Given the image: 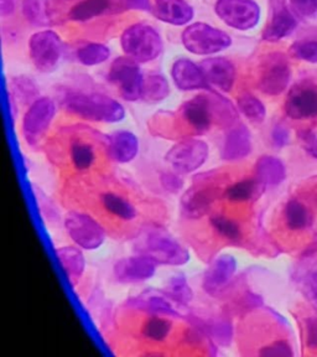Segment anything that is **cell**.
I'll list each match as a JSON object with an SVG mask.
<instances>
[{
	"instance_id": "26",
	"label": "cell",
	"mask_w": 317,
	"mask_h": 357,
	"mask_svg": "<svg viewBox=\"0 0 317 357\" xmlns=\"http://www.w3.org/2000/svg\"><path fill=\"white\" fill-rule=\"evenodd\" d=\"M208 97L211 102L215 124L222 128H229L231 126H233L235 121L238 119V111L233 106V103L216 92H208Z\"/></svg>"
},
{
	"instance_id": "32",
	"label": "cell",
	"mask_w": 317,
	"mask_h": 357,
	"mask_svg": "<svg viewBox=\"0 0 317 357\" xmlns=\"http://www.w3.org/2000/svg\"><path fill=\"white\" fill-rule=\"evenodd\" d=\"M237 105L245 117L251 122L262 123L265 119V106L263 105L262 100L256 98V96L251 93H245L237 98Z\"/></svg>"
},
{
	"instance_id": "40",
	"label": "cell",
	"mask_w": 317,
	"mask_h": 357,
	"mask_svg": "<svg viewBox=\"0 0 317 357\" xmlns=\"http://www.w3.org/2000/svg\"><path fill=\"white\" fill-rule=\"evenodd\" d=\"M290 54L302 61L316 63L317 41H296L290 46Z\"/></svg>"
},
{
	"instance_id": "19",
	"label": "cell",
	"mask_w": 317,
	"mask_h": 357,
	"mask_svg": "<svg viewBox=\"0 0 317 357\" xmlns=\"http://www.w3.org/2000/svg\"><path fill=\"white\" fill-rule=\"evenodd\" d=\"M151 9L159 20L175 26L189 24L195 15L194 8L186 0H154Z\"/></svg>"
},
{
	"instance_id": "4",
	"label": "cell",
	"mask_w": 317,
	"mask_h": 357,
	"mask_svg": "<svg viewBox=\"0 0 317 357\" xmlns=\"http://www.w3.org/2000/svg\"><path fill=\"white\" fill-rule=\"evenodd\" d=\"M139 62L129 56H119L113 60L108 73V81L117 87L125 100L135 102L141 98L144 76Z\"/></svg>"
},
{
	"instance_id": "6",
	"label": "cell",
	"mask_w": 317,
	"mask_h": 357,
	"mask_svg": "<svg viewBox=\"0 0 317 357\" xmlns=\"http://www.w3.org/2000/svg\"><path fill=\"white\" fill-rule=\"evenodd\" d=\"M29 52L36 70L42 73L55 71L62 56V40L54 30H41L29 41Z\"/></svg>"
},
{
	"instance_id": "18",
	"label": "cell",
	"mask_w": 317,
	"mask_h": 357,
	"mask_svg": "<svg viewBox=\"0 0 317 357\" xmlns=\"http://www.w3.org/2000/svg\"><path fill=\"white\" fill-rule=\"evenodd\" d=\"M237 269V262L233 256L222 255L217 257L207 268L203 288L210 294H217L229 284V280L233 277Z\"/></svg>"
},
{
	"instance_id": "45",
	"label": "cell",
	"mask_w": 317,
	"mask_h": 357,
	"mask_svg": "<svg viewBox=\"0 0 317 357\" xmlns=\"http://www.w3.org/2000/svg\"><path fill=\"white\" fill-rule=\"evenodd\" d=\"M160 181H162V188L171 194H176L184 188V180L180 178V175L178 174H162Z\"/></svg>"
},
{
	"instance_id": "24",
	"label": "cell",
	"mask_w": 317,
	"mask_h": 357,
	"mask_svg": "<svg viewBox=\"0 0 317 357\" xmlns=\"http://www.w3.org/2000/svg\"><path fill=\"white\" fill-rule=\"evenodd\" d=\"M55 253L70 284L75 287L79 282L86 267L82 252L75 247H61L57 248Z\"/></svg>"
},
{
	"instance_id": "36",
	"label": "cell",
	"mask_w": 317,
	"mask_h": 357,
	"mask_svg": "<svg viewBox=\"0 0 317 357\" xmlns=\"http://www.w3.org/2000/svg\"><path fill=\"white\" fill-rule=\"evenodd\" d=\"M71 159L77 170H87L95 162L93 146L82 142L75 143L71 148Z\"/></svg>"
},
{
	"instance_id": "39",
	"label": "cell",
	"mask_w": 317,
	"mask_h": 357,
	"mask_svg": "<svg viewBox=\"0 0 317 357\" xmlns=\"http://www.w3.org/2000/svg\"><path fill=\"white\" fill-rule=\"evenodd\" d=\"M211 223L218 234L223 236L224 238L231 241H235L240 238V226L233 220L226 218V216H215V218H212Z\"/></svg>"
},
{
	"instance_id": "28",
	"label": "cell",
	"mask_w": 317,
	"mask_h": 357,
	"mask_svg": "<svg viewBox=\"0 0 317 357\" xmlns=\"http://www.w3.org/2000/svg\"><path fill=\"white\" fill-rule=\"evenodd\" d=\"M170 95V84L162 73H150L144 77L141 100L148 103H159Z\"/></svg>"
},
{
	"instance_id": "11",
	"label": "cell",
	"mask_w": 317,
	"mask_h": 357,
	"mask_svg": "<svg viewBox=\"0 0 317 357\" xmlns=\"http://www.w3.org/2000/svg\"><path fill=\"white\" fill-rule=\"evenodd\" d=\"M55 113V103L49 97L33 100L22 119V135L28 144L39 143L50 127Z\"/></svg>"
},
{
	"instance_id": "13",
	"label": "cell",
	"mask_w": 317,
	"mask_h": 357,
	"mask_svg": "<svg viewBox=\"0 0 317 357\" xmlns=\"http://www.w3.org/2000/svg\"><path fill=\"white\" fill-rule=\"evenodd\" d=\"M285 112L296 121L316 117L317 89L311 84H296L286 98Z\"/></svg>"
},
{
	"instance_id": "41",
	"label": "cell",
	"mask_w": 317,
	"mask_h": 357,
	"mask_svg": "<svg viewBox=\"0 0 317 357\" xmlns=\"http://www.w3.org/2000/svg\"><path fill=\"white\" fill-rule=\"evenodd\" d=\"M208 330L219 345L227 346L231 344L232 336H233V330H232L231 324L227 321H217V323L212 324Z\"/></svg>"
},
{
	"instance_id": "5",
	"label": "cell",
	"mask_w": 317,
	"mask_h": 357,
	"mask_svg": "<svg viewBox=\"0 0 317 357\" xmlns=\"http://www.w3.org/2000/svg\"><path fill=\"white\" fill-rule=\"evenodd\" d=\"M143 255L153 261L169 266H183L189 262V252L170 237L164 229H151L145 236Z\"/></svg>"
},
{
	"instance_id": "33",
	"label": "cell",
	"mask_w": 317,
	"mask_h": 357,
	"mask_svg": "<svg viewBox=\"0 0 317 357\" xmlns=\"http://www.w3.org/2000/svg\"><path fill=\"white\" fill-rule=\"evenodd\" d=\"M285 221L290 229H305L309 223V212L300 201L290 200L285 207Z\"/></svg>"
},
{
	"instance_id": "35",
	"label": "cell",
	"mask_w": 317,
	"mask_h": 357,
	"mask_svg": "<svg viewBox=\"0 0 317 357\" xmlns=\"http://www.w3.org/2000/svg\"><path fill=\"white\" fill-rule=\"evenodd\" d=\"M11 93L15 97V100H20L22 105L38 100V87L31 81V78L25 76L13 78Z\"/></svg>"
},
{
	"instance_id": "22",
	"label": "cell",
	"mask_w": 317,
	"mask_h": 357,
	"mask_svg": "<svg viewBox=\"0 0 317 357\" xmlns=\"http://www.w3.org/2000/svg\"><path fill=\"white\" fill-rule=\"evenodd\" d=\"M296 26L297 20L294 14L288 8H280L278 10L274 11L272 20L263 33V39L269 43H277L294 33Z\"/></svg>"
},
{
	"instance_id": "9",
	"label": "cell",
	"mask_w": 317,
	"mask_h": 357,
	"mask_svg": "<svg viewBox=\"0 0 317 357\" xmlns=\"http://www.w3.org/2000/svg\"><path fill=\"white\" fill-rule=\"evenodd\" d=\"M65 227L73 242L84 250H95L106 238L105 229H102L100 223L81 212H68L65 218Z\"/></svg>"
},
{
	"instance_id": "42",
	"label": "cell",
	"mask_w": 317,
	"mask_h": 357,
	"mask_svg": "<svg viewBox=\"0 0 317 357\" xmlns=\"http://www.w3.org/2000/svg\"><path fill=\"white\" fill-rule=\"evenodd\" d=\"M113 10H150L151 6L149 0H111Z\"/></svg>"
},
{
	"instance_id": "2",
	"label": "cell",
	"mask_w": 317,
	"mask_h": 357,
	"mask_svg": "<svg viewBox=\"0 0 317 357\" xmlns=\"http://www.w3.org/2000/svg\"><path fill=\"white\" fill-rule=\"evenodd\" d=\"M121 46L125 55L139 63H146L162 55L164 41L159 30L151 24L135 22L123 31Z\"/></svg>"
},
{
	"instance_id": "14",
	"label": "cell",
	"mask_w": 317,
	"mask_h": 357,
	"mask_svg": "<svg viewBox=\"0 0 317 357\" xmlns=\"http://www.w3.org/2000/svg\"><path fill=\"white\" fill-rule=\"evenodd\" d=\"M181 114L197 134L207 133L212 124H215L208 93H201L185 102L181 107Z\"/></svg>"
},
{
	"instance_id": "3",
	"label": "cell",
	"mask_w": 317,
	"mask_h": 357,
	"mask_svg": "<svg viewBox=\"0 0 317 357\" xmlns=\"http://www.w3.org/2000/svg\"><path fill=\"white\" fill-rule=\"evenodd\" d=\"M181 43L194 55L213 56L229 49L232 45V38L224 30L199 22L185 28L181 33Z\"/></svg>"
},
{
	"instance_id": "47",
	"label": "cell",
	"mask_w": 317,
	"mask_h": 357,
	"mask_svg": "<svg viewBox=\"0 0 317 357\" xmlns=\"http://www.w3.org/2000/svg\"><path fill=\"white\" fill-rule=\"evenodd\" d=\"M272 138H273L274 144L281 148L288 144V142H289V130L283 124H278V126H275V128L272 132Z\"/></svg>"
},
{
	"instance_id": "51",
	"label": "cell",
	"mask_w": 317,
	"mask_h": 357,
	"mask_svg": "<svg viewBox=\"0 0 317 357\" xmlns=\"http://www.w3.org/2000/svg\"><path fill=\"white\" fill-rule=\"evenodd\" d=\"M317 252V241L316 242H314L309 248H307V252L304 253V256H309V255H314V253H316Z\"/></svg>"
},
{
	"instance_id": "48",
	"label": "cell",
	"mask_w": 317,
	"mask_h": 357,
	"mask_svg": "<svg viewBox=\"0 0 317 357\" xmlns=\"http://www.w3.org/2000/svg\"><path fill=\"white\" fill-rule=\"evenodd\" d=\"M307 346L310 349H317V320L316 319H307Z\"/></svg>"
},
{
	"instance_id": "44",
	"label": "cell",
	"mask_w": 317,
	"mask_h": 357,
	"mask_svg": "<svg viewBox=\"0 0 317 357\" xmlns=\"http://www.w3.org/2000/svg\"><path fill=\"white\" fill-rule=\"evenodd\" d=\"M293 10L300 17H311L317 15V0H290Z\"/></svg>"
},
{
	"instance_id": "10",
	"label": "cell",
	"mask_w": 317,
	"mask_h": 357,
	"mask_svg": "<svg viewBox=\"0 0 317 357\" xmlns=\"http://www.w3.org/2000/svg\"><path fill=\"white\" fill-rule=\"evenodd\" d=\"M291 77V70L286 57L280 52L268 55L262 62L258 87L268 96L283 93Z\"/></svg>"
},
{
	"instance_id": "15",
	"label": "cell",
	"mask_w": 317,
	"mask_h": 357,
	"mask_svg": "<svg viewBox=\"0 0 317 357\" xmlns=\"http://www.w3.org/2000/svg\"><path fill=\"white\" fill-rule=\"evenodd\" d=\"M129 304L140 310L169 317H180L181 307H178L184 305L169 293H157L155 290L144 291L141 296L130 301Z\"/></svg>"
},
{
	"instance_id": "38",
	"label": "cell",
	"mask_w": 317,
	"mask_h": 357,
	"mask_svg": "<svg viewBox=\"0 0 317 357\" xmlns=\"http://www.w3.org/2000/svg\"><path fill=\"white\" fill-rule=\"evenodd\" d=\"M167 290H169L167 293L170 296H173L176 301L183 303V304H186V303L192 301V296H194L192 290L187 284L184 275H181V274H178V275H175V277L170 279L169 285H167Z\"/></svg>"
},
{
	"instance_id": "31",
	"label": "cell",
	"mask_w": 317,
	"mask_h": 357,
	"mask_svg": "<svg viewBox=\"0 0 317 357\" xmlns=\"http://www.w3.org/2000/svg\"><path fill=\"white\" fill-rule=\"evenodd\" d=\"M102 202H103V206L107 211L111 212L121 220L132 221L137 216L135 207L128 200L123 199L122 196L117 195V194L108 192L102 197Z\"/></svg>"
},
{
	"instance_id": "20",
	"label": "cell",
	"mask_w": 317,
	"mask_h": 357,
	"mask_svg": "<svg viewBox=\"0 0 317 357\" xmlns=\"http://www.w3.org/2000/svg\"><path fill=\"white\" fill-rule=\"evenodd\" d=\"M217 190L208 186L191 188L185 192L181 199V207L186 218H203L211 208L212 202L216 200Z\"/></svg>"
},
{
	"instance_id": "30",
	"label": "cell",
	"mask_w": 317,
	"mask_h": 357,
	"mask_svg": "<svg viewBox=\"0 0 317 357\" xmlns=\"http://www.w3.org/2000/svg\"><path fill=\"white\" fill-rule=\"evenodd\" d=\"M76 56H77L78 62L84 66H97L109 59L111 50L107 47L106 45L91 43L79 47Z\"/></svg>"
},
{
	"instance_id": "46",
	"label": "cell",
	"mask_w": 317,
	"mask_h": 357,
	"mask_svg": "<svg viewBox=\"0 0 317 357\" xmlns=\"http://www.w3.org/2000/svg\"><path fill=\"white\" fill-rule=\"evenodd\" d=\"M299 137L304 149L317 160V134L310 130H302Z\"/></svg>"
},
{
	"instance_id": "50",
	"label": "cell",
	"mask_w": 317,
	"mask_h": 357,
	"mask_svg": "<svg viewBox=\"0 0 317 357\" xmlns=\"http://www.w3.org/2000/svg\"><path fill=\"white\" fill-rule=\"evenodd\" d=\"M15 6H17V0H0L1 17L11 15L15 11Z\"/></svg>"
},
{
	"instance_id": "43",
	"label": "cell",
	"mask_w": 317,
	"mask_h": 357,
	"mask_svg": "<svg viewBox=\"0 0 317 357\" xmlns=\"http://www.w3.org/2000/svg\"><path fill=\"white\" fill-rule=\"evenodd\" d=\"M261 356H280L290 357L293 356V351L290 349L289 344L286 341H275L272 345L263 347L259 351Z\"/></svg>"
},
{
	"instance_id": "7",
	"label": "cell",
	"mask_w": 317,
	"mask_h": 357,
	"mask_svg": "<svg viewBox=\"0 0 317 357\" xmlns=\"http://www.w3.org/2000/svg\"><path fill=\"white\" fill-rule=\"evenodd\" d=\"M215 13L229 28L247 31L261 20V6L254 0H217Z\"/></svg>"
},
{
	"instance_id": "16",
	"label": "cell",
	"mask_w": 317,
	"mask_h": 357,
	"mask_svg": "<svg viewBox=\"0 0 317 357\" xmlns=\"http://www.w3.org/2000/svg\"><path fill=\"white\" fill-rule=\"evenodd\" d=\"M171 77L175 86L181 91L210 89V84L207 82L200 65L190 59L183 57L173 62Z\"/></svg>"
},
{
	"instance_id": "12",
	"label": "cell",
	"mask_w": 317,
	"mask_h": 357,
	"mask_svg": "<svg viewBox=\"0 0 317 357\" xmlns=\"http://www.w3.org/2000/svg\"><path fill=\"white\" fill-rule=\"evenodd\" d=\"M201 70L207 82L222 92H229L235 82V66L223 56H208L200 62Z\"/></svg>"
},
{
	"instance_id": "37",
	"label": "cell",
	"mask_w": 317,
	"mask_h": 357,
	"mask_svg": "<svg viewBox=\"0 0 317 357\" xmlns=\"http://www.w3.org/2000/svg\"><path fill=\"white\" fill-rule=\"evenodd\" d=\"M171 331V323L162 318H151L145 323L143 335L151 341L165 340Z\"/></svg>"
},
{
	"instance_id": "21",
	"label": "cell",
	"mask_w": 317,
	"mask_h": 357,
	"mask_svg": "<svg viewBox=\"0 0 317 357\" xmlns=\"http://www.w3.org/2000/svg\"><path fill=\"white\" fill-rule=\"evenodd\" d=\"M251 151L252 137L247 127L240 124L231 129L223 144V159L227 162L240 160L248 155Z\"/></svg>"
},
{
	"instance_id": "29",
	"label": "cell",
	"mask_w": 317,
	"mask_h": 357,
	"mask_svg": "<svg viewBox=\"0 0 317 357\" xmlns=\"http://www.w3.org/2000/svg\"><path fill=\"white\" fill-rule=\"evenodd\" d=\"M262 188V183L258 181L256 178H245L229 186V189L226 190V197L232 202H245L254 199L258 195V191Z\"/></svg>"
},
{
	"instance_id": "23",
	"label": "cell",
	"mask_w": 317,
	"mask_h": 357,
	"mask_svg": "<svg viewBox=\"0 0 317 357\" xmlns=\"http://www.w3.org/2000/svg\"><path fill=\"white\" fill-rule=\"evenodd\" d=\"M139 151L138 138L132 132L121 130L109 137V155L116 162H129L133 160Z\"/></svg>"
},
{
	"instance_id": "25",
	"label": "cell",
	"mask_w": 317,
	"mask_h": 357,
	"mask_svg": "<svg viewBox=\"0 0 317 357\" xmlns=\"http://www.w3.org/2000/svg\"><path fill=\"white\" fill-rule=\"evenodd\" d=\"M285 167L278 158L262 156L256 164V178L263 185H278L284 181Z\"/></svg>"
},
{
	"instance_id": "17",
	"label": "cell",
	"mask_w": 317,
	"mask_h": 357,
	"mask_svg": "<svg viewBox=\"0 0 317 357\" xmlns=\"http://www.w3.org/2000/svg\"><path fill=\"white\" fill-rule=\"evenodd\" d=\"M156 271V262L150 257L143 256L124 258L114 266V275L121 282L134 283L150 279Z\"/></svg>"
},
{
	"instance_id": "1",
	"label": "cell",
	"mask_w": 317,
	"mask_h": 357,
	"mask_svg": "<svg viewBox=\"0 0 317 357\" xmlns=\"http://www.w3.org/2000/svg\"><path fill=\"white\" fill-rule=\"evenodd\" d=\"M63 106L70 113L92 122L118 123L125 117L124 107L103 93L70 92L63 98Z\"/></svg>"
},
{
	"instance_id": "8",
	"label": "cell",
	"mask_w": 317,
	"mask_h": 357,
	"mask_svg": "<svg viewBox=\"0 0 317 357\" xmlns=\"http://www.w3.org/2000/svg\"><path fill=\"white\" fill-rule=\"evenodd\" d=\"M208 145L201 139L181 140L167 154V162L178 174H190L200 169L208 158Z\"/></svg>"
},
{
	"instance_id": "34",
	"label": "cell",
	"mask_w": 317,
	"mask_h": 357,
	"mask_svg": "<svg viewBox=\"0 0 317 357\" xmlns=\"http://www.w3.org/2000/svg\"><path fill=\"white\" fill-rule=\"evenodd\" d=\"M22 8L24 17L35 26H45L50 22L44 0H22Z\"/></svg>"
},
{
	"instance_id": "27",
	"label": "cell",
	"mask_w": 317,
	"mask_h": 357,
	"mask_svg": "<svg viewBox=\"0 0 317 357\" xmlns=\"http://www.w3.org/2000/svg\"><path fill=\"white\" fill-rule=\"evenodd\" d=\"M109 10H113L111 0H82L72 6L68 17L73 22H88Z\"/></svg>"
},
{
	"instance_id": "49",
	"label": "cell",
	"mask_w": 317,
	"mask_h": 357,
	"mask_svg": "<svg viewBox=\"0 0 317 357\" xmlns=\"http://www.w3.org/2000/svg\"><path fill=\"white\" fill-rule=\"evenodd\" d=\"M307 289L312 301L317 303V272L312 273L307 282Z\"/></svg>"
}]
</instances>
